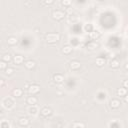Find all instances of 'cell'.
I'll return each mask as SVG.
<instances>
[{"mask_svg":"<svg viewBox=\"0 0 128 128\" xmlns=\"http://www.w3.org/2000/svg\"><path fill=\"white\" fill-rule=\"evenodd\" d=\"M45 38H46V41L48 43H55V42H57L59 40L60 36L57 33H48Z\"/></svg>","mask_w":128,"mask_h":128,"instance_id":"1","label":"cell"},{"mask_svg":"<svg viewBox=\"0 0 128 128\" xmlns=\"http://www.w3.org/2000/svg\"><path fill=\"white\" fill-rule=\"evenodd\" d=\"M2 104H3V106L6 109H12L14 107V102L10 98H5V99H3Z\"/></svg>","mask_w":128,"mask_h":128,"instance_id":"2","label":"cell"},{"mask_svg":"<svg viewBox=\"0 0 128 128\" xmlns=\"http://www.w3.org/2000/svg\"><path fill=\"white\" fill-rule=\"evenodd\" d=\"M52 16H53V18L56 20H61L62 18H64L65 13L61 10H55V11H53V13H52Z\"/></svg>","mask_w":128,"mask_h":128,"instance_id":"3","label":"cell"},{"mask_svg":"<svg viewBox=\"0 0 128 128\" xmlns=\"http://www.w3.org/2000/svg\"><path fill=\"white\" fill-rule=\"evenodd\" d=\"M40 91V86L37 84H32L28 87V92L30 94H36Z\"/></svg>","mask_w":128,"mask_h":128,"instance_id":"4","label":"cell"},{"mask_svg":"<svg viewBox=\"0 0 128 128\" xmlns=\"http://www.w3.org/2000/svg\"><path fill=\"white\" fill-rule=\"evenodd\" d=\"M40 114L43 117H49L52 114V110L50 108H48V107H43L41 109V111H40Z\"/></svg>","mask_w":128,"mask_h":128,"instance_id":"5","label":"cell"},{"mask_svg":"<svg viewBox=\"0 0 128 128\" xmlns=\"http://www.w3.org/2000/svg\"><path fill=\"white\" fill-rule=\"evenodd\" d=\"M80 62L79 61H76V60H74V61H71L70 62V68L72 70H77L80 68Z\"/></svg>","mask_w":128,"mask_h":128,"instance_id":"6","label":"cell"},{"mask_svg":"<svg viewBox=\"0 0 128 128\" xmlns=\"http://www.w3.org/2000/svg\"><path fill=\"white\" fill-rule=\"evenodd\" d=\"M110 106H111V108H113V109L119 108V106H120V101L118 99H112L110 101Z\"/></svg>","mask_w":128,"mask_h":128,"instance_id":"7","label":"cell"},{"mask_svg":"<svg viewBox=\"0 0 128 128\" xmlns=\"http://www.w3.org/2000/svg\"><path fill=\"white\" fill-rule=\"evenodd\" d=\"M13 61L15 64H21L22 62L24 61V58L23 56H21V55H15L14 58H13Z\"/></svg>","mask_w":128,"mask_h":128,"instance_id":"8","label":"cell"},{"mask_svg":"<svg viewBox=\"0 0 128 128\" xmlns=\"http://www.w3.org/2000/svg\"><path fill=\"white\" fill-rule=\"evenodd\" d=\"M37 101H38V100H37V98L35 96H29L27 98V103L29 105H36Z\"/></svg>","mask_w":128,"mask_h":128,"instance_id":"9","label":"cell"},{"mask_svg":"<svg viewBox=\"0 0 128 128\" xmlns=\"http://www.w3.org/2000/svg\"><path fill=\"white\" fill-rule=\"evenodd\" d=\"M27 110L29 112V114H31V115H35L37 113V107H36V105H30Z\"/></svg>","mask_w":128,"mask_h":128,"instance_id":"10","label":"cell"},{"mask_svg":"<svg viewBox=\"0 0 128 128\" xmlns=\"http://www.w3.org/2000/svg\"><path fill=\"white\" fill-rule=\"evenodd\" d=\"M53 80L55 82H57V83H61V82H63V80H64V77L61 74H55L53 76Z\"/></svg>","mask_w":128,"mask_h":128,"instance_id":"11","label":"cell"},{"mask_svg":"<svg viewBox=\"0 0 128 128\" xmlns=\"http://www.w3.org/2000/svg\"><path fill=\"white\" fill-rule=\"evenodd\" d=\"M25 67L27 69H32L35 67V62L33 60H28V61L25 62Z\"/></svg>","mask_w":128,"mask_h":128,"instance_id":"12","label":"cell"},{"mask_svg":"<svg viewBox=\"0 0 128 128\" xmlns=\"http://www.w3.org/2000/svg\"><path fill=\"white\" fill-rule=\"evenodd\" d=\"M110 66L112 67V68H118V67L120 66V62L117 59H113V60H111L110 61Z\"/></svg>","mask_w":128,"mask_h":128,"instance_id":"13","label":"cell"},{"mask_svg":"<svg viewBox=\"0 0 128 128\" xmlns=\"http://www.w3.org/2000/svg\"><path fill=\"white\" fill-rule=\"evenodd\" d=\"M126 93H127V89H125V88H119V89L117 90V94H118V96H120V97L126 96Z\"/></svg>","mask_w":128,"mask_h":128,"instance_id":"14","label":"cell"},{"mask_svg":"<svg viewBox=\"0 0 128 128\" xmlns=\"http://www.w3.org/2000/svg\"><path fill=\"white\" fill-rule=\"evenodd\" d=\"M62 52L64 54H70L71 52H72V47L69 46V45H66V46H64L62 48Z\"/></svg>","mask_w":128,"mask_h":128,"instance_id":"15","label":"cell"},{"mask_svg":"<svg viewBox=\"0 0 128 128\" xmlns=\"http://www.w3.org/2000/svg\"><path fill=\"white\" fill-rule=\"evenodd\" d=\"M19 124L21 126H27L29 124V120L27 118H25V117H22V118L19 119Z\"/></svg>","mask_w":128,"mask_h":128,"instance_id":"16","label":"cell"},{"mask_svg":"<svg viewBox=\"0 0 128 128\" xmlns=\"http://www.w3.org/2000/svg\"><path fill=\"white\" fill-rule=\"evenodd\" d=\"M96 64H97V66H99V67L103 66L105 64V59L104 58H101V57L96 58Z\"/></svg>","mask_w":128,"mask_h":128,"instance_id":"17","label":"cell"},{"mask_svg":"<svg viewBox=\"0 0 128 128\" xmlns=\"http://www.w3.org/2000/svg\"><path fill=\"white\" fill-rule=\"evenodd\" d=\"M22 93H23V91H22V89H19V88H16L13 90V95L15 97H20L22 95Z\"/></svg>","mask_w":128,"mask_h":128,"instance_id":"18","label":"cell"},{"mask_svg":"<svg viewBox=\"0 0 128 128\" xmlns=\"http://www.w3.org/2000/svg\"><path fill=\"white\" fill-rule=\"evenodd\" d=\"M8 44L10 45H14V44H16L17 43V38L16 37H10V38H8Z\"/></svg>","mask_w":128,"mask_h":128,"instance_id":"19","label":"cell"},{"mask_svg":"<svg viewBox=\"0 0 128 128\" xmlns=\"http://www.w3.org/2000/svg\"><path fill=\"white\" fill-rule=\"evenodd\" d=\"M10 60H11V56H10V54H5L4 56H3V61L4 62H9L10 61Z\"/></svg>","mask_w":128,"mask_h":128,"instance_id":"20","label":"cell"},{"mask_svg":"<svg viewBox=\"0 0 128 128\" xmlns=\"http://www.w3.org/2000/svg\"><path fill=\"white\" fill-rule=\"evenodd\" d=\"M73 128H84V125L82 123L75 122V123H73Z\"/></svg>","mask_w":128,"mask_h":128,"instance_id":"21","label":"cell"},{"mask_svg":"<svg viewBox=\"0 0 128 128\" xmlns=\"http://www.w3.org/2000/svg\"><path fill=\"white\" fill-rule=\"evenodd\" d=\"M6 68H7L6 62H4L3 60H2V61H0V69H6Z\"/></svg>","mask_w":128,"mask_h":128,"instance_id":"22","label":"cell"},{"mask_svg":"<svg viewBox=\"0 0 128 128\" xmlns=\"http://www.w3.org/2000/svg\"><path fill=\"white\" fill-rule=\"evenodd\" d=\"M96 46H97V44L93 42V43H90V44H88V46H87V47H88L89 49H91V50H92V49H94Z\"/></svg>","mask_w":128,"mask_h":128,"instance_id":"23","label":"cell"},{"mask_svg":"<svg viewBox=\"0 0 128 128\" xmlns=\"http://www.w3.org/2000/svg\"><path fill=\"white\" fill-rule=\"evenodd\" d=\"M5 73H6L7 75H11V74L13 73V69H12V68H6V69H5Z\"/></svg>","mask_w":128,"mask_h":128,"instance_id":"24","label":"cell"},{"mask_svg":"<svg viewBox=\"0 0 128 128\" xmlns=\"http://www.w3.org/2000/svg\"><path fill=\"white\" fill-rule=\"evenodd\" d=\"M61 3H62V5H70L71 1H69V0H63Z\"/></svg>","mask_w":128,"mask_h":128,"instance_id":"25","label":"cell"},{"mask_svg":"<svg viewBox=\"0 0 128 128\" xmlns=\"http://www.w3.org/2000/svg\"><path fill=\"white\" fill-rule=\"evenodd\" d=\"M1 126H2V128H9V124L7 123V122H3L1 124Z\"/></svg>","mask_w":128,"mask_h":128,"instance_id":"26","label":"cell"},{"mask_svg":"<svg viewBox=\"0 0 128 128\" xmlns=\"http://www.w3.org/2000/svg\"><path fill=\"white\" fill-rule=\"evenodd\" d=\"M123 85H124V88H125V89L128 87V82H127V80H125V81L123 82Z\"/></svg>","mask_w":128,"mask_h":128,"instance_id":"27","label":"cell"},{"mask_svg":"<svg viewBox=\"0 0 128 128\" xmlns=\"http://www.w3.org/2000/svg\"><path fill=\"white\" fill-rule=\"evenodd\" d=\"M51 3H53V0H47V1L44 2V4H51Z\"/></svg>","mask_w":128,"mask_h":128,"instance_id":"28","label":"cell"},{"mask_svg":"<svg viewBox=\"0 0 128 128\" xmlns=\"http://www.w3.org/2000/svg\"><path fill=\"white\" fill-rule=\"evenodd\" d=\"M3 85H4V80L0 78V87H1V86H3Z\"/></svg>","mask_w":128,"mask_h":128,"instance_id":"29","label":"cell"}]
</instances>
